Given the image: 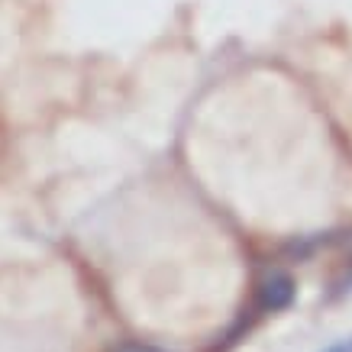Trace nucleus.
I'll list each match as a JSON object with an SVG mask.
<instances>
[{"mask_svg":"<svg viewBox=\"0 0 352 352\" xmlns=\"http://www.w3.org/2000/svg\"><path fill=\"white\" fill-rule=\"evenodd\" d=\"M291 300H294V278L285 272H275L258 285V307L265 314H278V310L291 307Z\"/></svg>","mask_w":352,"mask_h":352,"instance_id":"nucleus-1","label":"nucleus"},{"mask_svg":"<svg viewBox=\"0 0 352 352\" xmlns=\"http://www.w3.org/2000/svg\"><path fill=\"white\" fill-rule=\"evenodd\" d=\"M327 352H352V340H346V342H336V346H330Z\"/></svg>","mask_w":352,"mask_h":352,"instance_id":"nucleus-3","label":"nucleus"},{"mask_svg":"<svg viewBox=\"0 0 352 352\" xmlns=\"http://www.w3.org/2000/svg\"><path fill=\"white\" fill-rule=\"evenodd\" d=\"M120 352H162V349H155V346H123Z\"/></svg>","mask_w":352,"mask_h":352,"instance_id":"nucleus-2","label":"nucleus"}]
</instances>
